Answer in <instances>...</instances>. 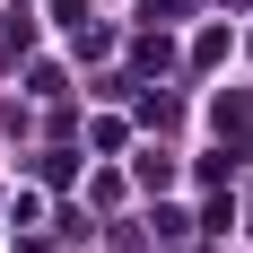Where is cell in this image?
I'll list each match as a JSON object with an SVG mask.
<instances>
[{
	"label": "cell",
	"instance_id": "cell-1",
	"mask_svg": "<svg viewBox=\"0 0 253 253\" xmlns=\"http://www.w3.org/2000/svg\"><path fill=\"white\" fill-rule=\"evenodd\" d=\"M210 123L227 131V140H245V123H253V105H245V96H218V114H210Z\"/></svg>",
	"mask_w": 253,
	"mask_h": 253
}]
</instances>
